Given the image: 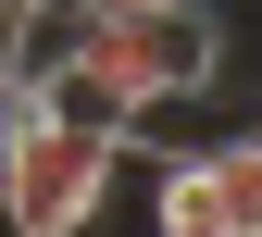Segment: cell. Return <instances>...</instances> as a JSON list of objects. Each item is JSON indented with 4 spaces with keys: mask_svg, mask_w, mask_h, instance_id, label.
<instances>
[{
    "mask_svg": "<svg viewBox=\"0 0 262 237\" xmlns=\"http://www.w3.org/2000/svg\"><path fill=\"white\" fill-rule=\"evenodd\" d=\"M125 138H88V125H50L38 100H0V237H88L113 212Z\"/></svg>",
    "mask_w": 262,
    "mask_h": 237,
    "instance_id": "obj_1",
    "label": "cell"
},
{
    "mask_svg": "<svg viewBox=\"0 0 262 237\" xmlns=\"http://www.w3.org/2000/svg\"><path fill=\"white\" fill-rule=\"evenodd\" d=\"M25 100H38L50 125H88V138H138V125H150V88L125 75L113 50H88V38L62 50V62H38V88H25Z\"/></svg>",
    "mask_w": 262,
    "mask_h": 237,
    "instance_id": "obj_2",
    "label": "cell"
},
{
    "mask_svg": "<svg viewBox=\"0 0 262 237\" xmlns=\"http://www.w3.org/2000/svg\"><path fill=\"white\" fill-rule=\"evenodd\" d=\"M150 237H225L212 212H150Z\"/></svg>",
    "mask_w": 262,
    "mask_h": 237,
    "instance_id": "obj_3",
    "label": "cell"
}]
</instances>
